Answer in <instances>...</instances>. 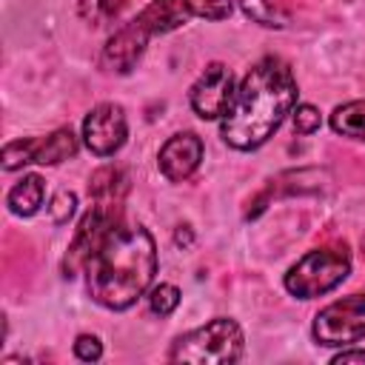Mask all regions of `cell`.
Instances as JSON below:
<instances>
[{
	"label": "cell",
	"mask_w": 365,
	"mask_h": 365,
	"mask_svg": "<svg viewBox=\"0 0 365 365\" xmlns=\"http://www.w3.org/2000/svg\"><path fill=\"white\" fill-rule=\"evenodd\" d=\"M151 37H154L151 29H148L140 17L128 20V23L120 26V29L108 37V43L103 46L100 66H103L106 71H114V74H128V71L137 66V60L143 57V51H145V46H148Z\"/></svg>",
	"instance_id": "obj_9"
},
{
	"label": "cell",
	"mask_w": 365,
	"mask_h": 365,
	"mask_svg": "<svg viewBox=\"0 0 365 365\" xmlns=\"http://www.w3.org/2000/svg\"><path fill=\"white\" fill-rule=\"evenodd\" d=\"M34 163V140H11L3 145V168L6 171H14V168H23Z\"/></svg>",
	"instance_id": "obj_18"
},
{
	"label": "cell",
	"mask_w": 365,
	"mask_h": 365,
	"mask_svg": "<svg viewBox=\"0 0 365 365\" xmlns=\"http://www.w3.org/2000/svg\"><path fill=\"white\" fill-rule=\"evenodd\" d=\"M88 194L94 200V205L120 214V205L128 194V177L125 171H120L117 165H103L91 174L88 180Z\"/></svg>",
	"instance_id": "obj_11"
},
{
	"label": "cell",
	"mask_w": 365,
	"mask_h": 365,
	"mask_svg": "<svg viewBox=\"0 0 365 365\" xmlns=\"http://www.w3.org/2000/svg\"><path fill=\"white\" fill-rule=\"evenodd\" d=\"M314 339L319 345H351L365 339V294L342 297L314 317Z\"/></svg>",
	"instance_id": "obj_5"
},
{
	"label": "cell",
	"mask_w": 365,
	"mask_h": 365,
	"mask_svg": "<svg viewBox=\"0 0 365 365\" xmlns=\"http://www.w3.org/2000/svg\"><path fill=\"white\" fill-rule=\"evenodd\" d=\"M351 274V254L345 245H325L308 251L285 274V291L297 299H314L334 291Z\"/></svg>",
	"instance_id": "obj_4"
},
{
	"label": "cell",
	"mask_w": 365,
	"mask_h": 365,
	"mask_svg": "<svg viewBox=\"0 0 365 365\" xmlns=\"http://www.w3.org/2000/svg\"><path fill=\"white\" fill-rule=\"evenodd\" d=\"M174 242H177V245H188V242H191V231H188V225H180V228H177Z\"/></svg>",
	"instance_id": "obj_24"
},
{
	"label": "cell",
	"mask_w": 365,
	"mask_h": 365,
	"mask_svg": "<svg viewBox=\"0 0 365 365\" xmlns=\"http://www.w3.org/2000/svg\"><path fill=\"white\" fill-rule=\"evenodd\" d=\"M74 205H77V197H74L71 191H57V194L51 197V202H48V217H51V222H54V225H66V222L71 220V214H74Z\"/></svg>",
	"instance_id": "obj_20"
},
{
	"label": "cell",
	"mask_w": 365,
	"mask_h": 365,
	"mask_svg": "<svg viewBox=\"0 0 365 365\" xmlns=\"http://www.w3.org/2000/svg\"><path fill=\"white\" fill-rule=\"evenodd\" d=\"M180 3L191 17H205V20H225L234 9V0H180Z\"/></svg>",
	"instance_id": "obj_17"
},
{
	"label": "cell",
	"mask_w": 365,
	"mask_h": 365,
	"mask_svg": "<svg viewBox=\"0 0 365 365\" xmlns=\"http://www.w3.org/2000/svg\"><path fill=\"white\" fill-rule=\"evenodd\" d=\"M117 220H120V214L106 211V208H100V205H91V208L83 214V220H80V225H77V231H74V237H71L68 254H66V259H63V274H66V277H77L80 271H86L88 259L97 254V248L103 245V240L108 237V231H111L114 225H120Z\"/></svg>",
	"instance_id": "obj_6"
},
{
	"label": "cell",
	"mask_w": 365,
	"mask_h": 365,
	"mask_svg": "<svg viewBox=\"0 0 365 365\" xmlns=\"http://www.w3.org/2000/svg\"><path fill=\"white\" fill-rule=\"evenodd\" d=\"M125 137H128V123H125L123 106H117V103H100L83 120V140H86L88 151L97 157L117 154L123 148Z\"/></svg>",
	"instance_id": "obj_7"
},
{
	"label": "cell",
	"mask_w": 365,
	"mask_h": 365,
	"mask_svg": "<svg viewBox=\"0 0 365 365\" xmlns=\"http://www.w3.org/2000/svg\"><path fill=\"white\" fill-rule=\"evenodd\" d=\"M148 305H151V311H154V314L168 317V314L180 305V288H177V285H171V282H160V285L151 291Z\"/></svg>",
	"instance_id": "obj_19"
},
{
	"label": "cell",
	"mask_w": 365,
	"mask_h": 365,
	"mask_svg": "<svg viewBox=\"0 0 365 365\" xmlns=\"http://www.w3.org/2000/svg\"><path fill=\"white\" fill-rule=\"evenodd\" d=\"M242 11L259 23V26H268V29H282L288 23V14L274 3V0H240Z\"/></svg>",
	"instance_id": "obj_16"
},
{
	"label": "cell",
	"mask_w": 365,
	"mask_h": 365,
	"mask_svg": "<svg viewBox=\"0 0 365 365\" xmlns=\"http://www.w3.org/2000/svg\"><path fill=\"white\" fill-rule=\"evenodd\" d=\"M74 356L83 362H97L103 356V342L94 334H80L74 339Z\"/></svg>",
	"instance_id": "obj_22"
},
{
	"label": "cell",
	"mask_w": 365,
	"mask_h": 365,
	"mask_svg": "<svg viewBox=\"0 0 365 365\" xmlns=\"http://www.w3.org/2000/svg\"><path fill=\"white\" fill-rule=\"evenodd\" d=\"M200 163H202V140L194 131H180L168 137L157 154V165L163 177L171 182L188 180L200 168Z\"/></svg>",
	"instance_id": "obj_10"
},
{
	"label": "cell",
	"mask_w": 365,
	"mask_h": 365,
	"mask_svg": "<svg viewBox=\"0 0 365 365\" xmlns=\"http://www.w3.org/2000/svg\"><path fill=\"white\" fill-rule=\"evenodd\" d=\"M77 154V137L71 128H57L48 137H34V163L57 165Z\"/></svg>",
	"instance_id": "obj_13"
},
{
	"label": "cell",
	"mask_w": 365,
	"mask_h": 365,
	"mask_svg": "<svg viewBox=\"0 0 365 365\" xmlns=\"http://www.w3.org/2000/svg\"><path fill=\"white\" fill-rule=\"evenodd\" d=\"M331 362H334V365H348V362L365 365V351H342V354H336Z\"/></svg>",
	"instance_id": "obj_23"
},
{
	"label": "cell",
	"mask_w": 365,
	"mask_h": 365,
	"mask_svg": "<svg viewBox=\"0 0 365 365\" xmlns=\"http://www.w3.org/2000/svg\"><path fill=\"white\" fill-rule=\"evenodd\" d=\"M154 274V237L143 225H114L86 265V288L97 305L125 311L148 291Z\"/></svg>",
	"instance_id": "obj_2"
},
{
	"label": "cell",
	"mask_w": 365,
	"mask_h": 365,
	"mask_svg": "<svg viewBox=\"0 0 365 365\" xmlns=\"http://www.w3.org/2000/svg\"><path fill=\"white\" fill-rule=\"evenodd\" d=\"M331 128L342 137L365 143V100H351L336 106L331 114Z\"/></svg>",
	"instance_id": "obj_14"
},
{
	"label": "cell",
	"mask_w": 365,
	"mask_h": 365,
	"mask_svg": "<svg viewBox=\"0 0 365 365\" xmlns=\"http://www.w3.org/2000/svg\"><path fill=\"white\" fill-rule=\"evenodd\" d=\"M43 197H46V182L40 174H23L20 182L11 185V191L6 194V205L11 214L17 217H31L40 211L43 205Z\"/></svg>",
	"instance_id": "obj_12"
},
{
	"label": "cell",
	"mask_w": 365,
	"mask_h": 365,
	"mask_svg": "<svg viewBox=\"0 0 365 365\" xmlns=\"http://www.w3.org/2000/svg\"><path fill=\"white\" fill-rule=\"evenodd\" d=\"M242 348H245L242 328L228 317H217V319L182 334L171 345L168 359L191 362V365H225V362L242 359Z\"/></svg>",
	"instance_id": "obj_3"
},
{
	"label": "cell",
	"mask_w": 365,
	"mask_h": 365,
	"mask_svg": "<svg viewBox=\"0 0 365 365\" xmlns=\"http://www.w3.org/2000/svg\"><path fill=\"white\" fill-rule=\"evenodd\" d=\"M234 77L228 71V66L222 63H208L205 71L197 77V83L188 91L191 108L197 117L202 120H217L228 111L231 100H234Z\"/></svg>",
	"instance_id": "obj_8"
},
{
	"label": "cell",
	"mask_w": 365,
	"mask_h": 365,
	"mask_svg": "<svg viewBox=\"0 0 365 365\" xmlns=\"http://www.w3.org/2000/svg\"><path fill=\"white\" fill-rule=\"evenodd\" d=\"M322 117H319V108L311 106V103H299L294 106V131L297 134H314L319 128Z\"/></svg>",
	"instance_id": "obj_21"
},
{
	"label": "cell",
	"mask_w": 365,
	"mask_h": 365,
	"mask_svg": "<svg viewBox=\"0 0 365 365\" xmlns=\"http://www.w3.org/2000/svg\"><path fill=\"white\" fill-rule=\"evenodd\" d=\"M297 106V80L279 57H262L242 77L220 123V137L237 151H254L274 137Z\"/></svg>",
	"instance_id": "obj_1"
},
{
	"label": "cell",
	"mask_w": 365,
	"mask_h": 365,
	"mask_svg": "<svg viewBox=\"0 0 365 365\" xmlns=\"http://www.w3.org/2000/svg\"><path fill=\"white\" fill-rule=\"evenodd\" d=\"M123 9H125V0H80V17L94 29L120 20Z\"/></svg>",
	"instance_id": "obj_15"
}]
</instances>
